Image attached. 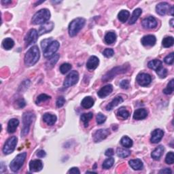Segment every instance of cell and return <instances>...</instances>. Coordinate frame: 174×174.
Returning <instances> with one entry per match:
<instances>
[{
	"label": "cell",
	"mask_w": 174,
	"mask_h": 174,
	"mask_svg": "<svg viewBox=\"0 0 174 174\" xmlns=\"http://www.w3.org/2000/svg\"><path fill=\"white\" fill-rule=\"evenodd\" d=\"M152 80L151 76L148 74H145V73H141L137 75V78H136V81L137 83L142 87H146L148 85L150 84Z\"/></svg>",
	"instance_id": "obj_12"
},
{
	"label": "cell",
	"mask_w": 174,
	"mask_h": 174,
	"mask_svg": "<svg viewBox=\"0 0 174 174\" xmlns=\"http://www.w3.org/2000/svg\"><path fill=\"white\" fill-rule=\"evenodd\" d=\"M112 91H113L112 86L111 84H108L101 88V89L99 91V92L97 93V95L100 98H104L107 96H108L112 92Z\"/></svg>",
	"instance_id": "obj_20"
},
{
	"label": "cell",
	"mask_w": 174,
	"mask_h": 174,
	"mask_svg": "<svg viewBox=\"0 0 174 174\" xmlns=\"http://www.w3.org/2000/svg\"><path fill=\"white\" fill-rule=\"evenodd\" d=\"M110 133V130L107 129H102L97 130L93 134V140L95 142H100L108 136Z\"/></svg>",
	"instance_id": "obj_11"
},
{
	"label": "cell",
	"mask_w": 174,
	"mask_h": 174,
	"mask_svg": "<svg viewBox=\"0 0 174 174\" xmlns=\"http://www.w3.org/2000/svg\"><path fill=\"white\" fill-rule=\"evenodd\" d=\"M116 153H117V155H118V157L122 158V159L129 157V155L131 154V151L130 150L123 149V148H118V149H117Z\"/></svg>",
	"instance_id": "obj_38"
},
{
	"label": "cell",
	"mask_w": 174,
	"mask_h": 174,
	"mask_svg": "<svg viewBox=\"0 0 174 174\" xmlns=\"http://www.w3.org/2000/svg\"><path fill=\"white\" fill-rule=\"evenodd\" d=\"M86 21L83 18H77L73 20L69 25V35L70 37L76 36L84 27Z\"/></svg>",
	"instance_id": "obj_3"
},
{
	"label": "cell",
	"mask_w": 174,
	"mask_h": 174,
	"mask_svg": "<svg viewBox=\"0 0 174 174\" xmlns=\"http://www.w3.org/2000/svg\"><path fill=\"white\" fill-rule=\"evenodd\" d=\"M72 66L69 63H63L60 67V72H61L63 74H65L66 73L68 72L69 70H71Z\"/></svg>",
	"instance_id": "obj_41"
},
{
	"label": "cell",
	"mask_w": 174,
	"mask_h": 174,
	"mask_svg": "<svg viewBox=\"0 0 174 174\" xmlns=\"http://www.w3.org/2000/svg\"><path fill=\"white\" fill-rule=\"evenodd\" d=\"M40 56V50L37 46H33L28 50L25 56V64L27 67L34 65L38 61Z\"/></svg>",
	"instance_id": "obj_1"
},
{
	"label": "cell",
	"mask_w": 174,
	"mask_h": 174,
	"mask_svg": "<svg viewBox=\"0 0 174 174\" xmlns=\"http://www.w3.org/2000/svg\"><path fill=\"white\" fill-rule=\"evenodd\" d=\"M2 2L3 3V4H10V3H11V1H2Z\"/></svg>",
	"instance_id": "obj_56"
},
{
	"label": "cell",
	"mask_w": 174,
	"mask_h": 174,
	"mask_svg": "<svg viewBox=\"0 0 174 174\" xmlns=\"http://www.w3.org/2000/svg\"><path fill=\"white\" fill-rule=\"evenodd\" d=\"M120 87L123 88V89H127L129 87V82L127 80H122L121 83H120Z\"/></svg>",
	"instance_id": "obj_50"
},
{
	"label": "cell",
	"mask_w": 174,
	"mask_h": 174,
	"mask_svg": "<svg viewBox=\"0 0 174 174\" xmlns=\"http://www.w3.org/2000/svg\"><path fill=\"white\" fill-rule=\"evenodd\" d=\"M129 16H130V13H129V11L125 10H122L118 13V18L119 21H121V23H125V22H126V21L128 20Z\"/></svg>",
	"instance_id": "obj_34"
},
{
	"label": "cell",
	"mask_w": 174,
	"mask_h": 174,
	"mask_svg": "<svg viewBox=\"0 0 174 174\" xmlns=\"http://www.w3.org/2000/svg\"><path fill=\"white\" fill-rule=\"evenodd\" d=\"M52 42V38H48V39H46V40H44L42 41V42H41V46H42V48L43 50V51L45 48H46L47 46H48V44Z\"/></svg>",
	"instance_id": "obj_48"
},
{
	"label": "cell",
	"mask_w": 174,
	"mask_h": 174,
	"mask_svg": "<svg viewBox=\"0 0 174 174\" xmlns=\"http://www.w3.org/2000/svg\"><path fill=\"white\" fill-rule=\"evenodd\" d=\"M99 63V60L95 56H91L87 63V68L89 70L95 69Z\"/></svg>",
	"instance_id": "obj_19"
},
{
	"label": "cell",
	"mask_w": 174,
	"mask_h": 174,
	"mask_svg": "<svg viewBox=\"0 0 174 174\" xmlns=\"http://www.w3.org/2000/svg\"><path fill=\"white\" fill-rule=\"evenodd\" d=\"M96 120H97V122L98 125H102L103 123H104L106 121V116H104L103 114L101 113H99L97 115L96 117Z\"/></svg>",
	"instance_id": "obj_45"
},
{
	"label": "cell",
	"mask_w": 174,
	"mask_h": 174,
	"mask_svg": "<svg viewBox=\"0 0 174 174\" xmlns=\"http://www.w3.org/2000/svg\"><path fill=\"white\" fill-rule=\"evenodd\" d=\"M164 151V147L162 146V145H159V146H158L156 149L152 153L151 157L153 159L156 160H159L160 159V157H162V155L163 154Z\"/></svg>",
	"instance_id": "obj_23"
},
{
	"label": "cell",
	"mask_w": 174,
	"mask_h": 174,
	"mask_svg": "<svg viewBox=\"0 0 174 174\" xmlns=\"http://www.w3.org/2000/svg\"><path fill=\"white\" fill-rule=\"evenodd\" d=\"M82 106L85 109H89L94 105V100L92 97H86L82 101Z\"/></svg>",
	"instance_id": "obj_27"
},
{
	"label": "cell",
	"mask_w": 174,
	"mask_h": 174,
	"mask_svg": "<svg viewBox=\"0 0 174 174\" xmlns=\"http://www.w3.org/2000/svg\"><path fill=\"white\" fill-rule=\"evenodd\" d=\"M174 40L173 37H166L163 40L162 44L164 48H169L173 45Z\"/></svg>",
	"instance_id": "obj_37"
},
{
	"label": "cell",
	"mask_w": 174,
	"mask_h": 174,
	"mask_svg": "<svg viewBox=\"0 0 174 174\" xmlns=\"http://www.w3.org/2000/svg\"><path fill=\"white\" fill-rule=\"evenodd\" d=\"M173 18H172V19H171L170 21V25H171V26L172 27H173Z\"/></svg>",
	"instance_id": "obj_57"
},
{
	"label": "cell",
	"mask_w": 174,
	"mask_h": 174,
	"mask_svg": "<svg viewBox=\"0 0 174 174\" xmlns=\"http://www.w3.org/2000/svg\"><path fill=\"white\" fill-rule=\"evenodd\" d=\"M56 116L55 115H52L51 114L46 113L43 116V121L45 122L47 125L49 126H52L55 125L56 121Z\"/></svg>",
	"instance_id": "obj_24"
},
{
	"label": "cell",
	"mask_w": 174,
	"mask_h": 174,
	"mask_svg": "<svg viewBox=\"0 0 174 174\" xmlns=\"http://www.w3.org/2000/svg\"><path fill=\"white\" fill-rule=\"evenodd\" d=\"M65 103V98L63 97H59L58 98L57 101H56V106L58 107H61L63 106H64V104Z\"/></svg>",
	"instance_id": "obj_49"
},
{
	"label": "cell",
	"mask_w": 174,
	"mask_h": 174,
	"mask_svg": "<svg viewBox=\"0 0 174 174\" xmlns=\"http://www.w3.org/2000/svg\"><path fill=\"white\" fill-rule=\"evenodd\" d=\"M129 163L131 168L133 169L134 170H140L142 169V167H143L144 165L142 161L139 159L129 160Z\"/></svg>",
	"instance_id": "obj_26"
},
{
	"label": "cell",
	"mask_w": 174,
	"mask_h": 174,
	"mask_svg": "<svg viewBox=\"0 0 174 174\" xmlns=\"http://www.w3.org/2000/svg\"><path fill=\"white\" fill-rule=\"evenodd\" d=\"M2 45L6 50H10L12 48H13L14 42L12 39L8 37V38H6L3 40Z\"/></svg>",
	"instance_id": "obj_35"
},
{
	"label": "cell",
	"mask_w": 174,
	"mask_h": 174,
	"mask_svg": "<svg viewBox=\"0 0 174 174\" xmlns=\"http://www.w3.org/2000/svg\"><path fill=\"white\" fill-rule=\"evenodd\" d=\"M93 114L92 112H88L87 114H82L80 118L81 121L84 122V125L85 127H87L88 126V122L93 118Z\"/></svg>",
	"instance_id": "obj_30"
},
{
	"label": "cell",
	"mask_w": 174,
	"mask_h": 174,
	"mask_svg": "<svg viewBox=\"0 0 174 174\" xmlns=\"http://www.w3.org/2000/svg\"><path fill=\"white\" fill-rule=\"evenodd\" d=\"M87 173H95V172H87Z\"/></svg>",
	"instance_id": "obj_58"
},
{
	"label": "cell",
	"mask_w": 174,
	"mask_h": 174,
	"mask_svg": "<svg viewBox=\"0 0 174 174\" xmlns=\"http://www.w3.org/2000/svg\"><path fill=\"white\" fill-rule=\"evenodd\" d=\"M54 27H55V24H54L53 22H47V23L43 24L40 27L38 31L39 36H42L43 34L50 32L53 29Z\"/></svg>",
	"instance_id": "obj_18"
},
{
	"label": "cell",
	"mask_w": 174,
	"mask_h": 174,
	"mask_svg": "<svg viewBox=\"0 0 174 174\" xmlns=\"http://www.w3.org/2000/svg\"><path fill=\"white\" fill-rule=\"evenodd\" d=\"M38 33L36 29H31L29 32L26 35L25 37V42L26 44V46H29L30 45H32L33 44L36 42L38 37Z\"/></svg>",
	"instance_id": "obj_10"
},
{
	"label": "cell",
	"mask_w": 174,
	"mask_h": 174,
	"mask_svg": "<svg viewBox=\"0 0 174 174\" xmlns=\"http://www.w3.org/2000/svg\"><path fill=\"white\" fill-rule=\"evenodd\" d=\"M172 6L167 2H161L156 6V11L160 16H164L167 13H169Z\"/></svg>",
	"instance_id": "obj_13"
},
{
	"label": "cell",
	"mask_w": 174,
	"mask_h": 174,
	"mask_svg": "<svg viewBox=\"0 0 174 174\" xmlns=\"http://www.w3.org/2000/svg\"><path fill=\"white\" fill-rule=\"evenodd\" d=\"M141 42L142 45L145 46H153L156 44L157 38L153 35H148L142 37Z\"/></svg>",
	"instance_id": "obj_16"
},
{
	"label": "cell",
	"mask_w": 174,
	"mask_h": 174,
	"mask_svg": "<svg viewBox=\"0 0 174 174\" xmlns=\"http://www.w3.org/2000/svg\"><path fill=\"white\" fill-rule=\"evenodd\" d=\"M59 46L60 44L59 43L58 41H52L43 51L44 56L46 58L52 56V55H54V54L57 51L58 49L59 48Z\"/></svg>",
	"instance_id": "obj_8"
},
{
	"label": "cell",
	"mask_w": 174,
	"mask_h": 174,
	"mask_svg": "<svg viewBox=\"0 0 174 174\" xmlns=\"http://www.w3.org/2000/svg\"><path fill=\"white\" fill-rule=\"evenodd\" d=\"M114 50L112 48H106L103 52V55L107 58L112 57L114 55Z\"/></svg>",
	"instance_id": "obj_47"
},
{
	"label": "cell",
	"mask_w": 174,
	"mask_h": 174,
	"mask_svg": "<svg viewBox=\"0 0 174 174\" xmlns=\"http://www.w3.org/2000/svg\"><path fill=\"white\" fill-rule=\"evenodd\" d=\"M141 24L142 26H143L145 29H154V28L157 26V21L155 19L154 17H148L142 21Z\"/></svg>",
	"instance_id": "obj_14"
},
{
	"label": "cell",
	"mask_w": 174,
	"mask_h": 174,
	"mask_svg": "<svg viewBox=\"0 0 174 174\" xmlns=\"http://www.w3.org/2000/svg\"><path fill=\"white\" fill-rule=\"evenodd\" d=\"M147 116H148L147 110L144 108H140L135 111L133 114V118L135 120L140 121V120H143L145 118L147 117Z\"/></svg>",
	"instance_id": "obj_22"
},
{
	"label": "cell",
	"mask_w": 174,
	"mask_h": 174,
	"mask_svg": "<svg viewBox=\"0 0 174 174\" xmlns=\"http://www.w3.org/2000/svg\"><path fill=\"white\" fill-rule=\"evenodd\" d=\"M117 115L122 119L126 120L129 118V115H130V113H129V112L125 107H121V108L118 110V112H117Z\"/></svg>",
	"instance_id": "obj_33"
},
{
	"label": "cell",
	"mask_w": 174,
	"mask_h": 174,
	"mask_svg": "<svg viewBox=\"0 0 174 174\" xmlns=\"http://www.w3.org/2000/svg\"><path fill=\"white\" fill-rule=\"evenodd\" d=\"M50 96L48 95H46V94H41L40 95L37 97V99H36V103L37 104H38V103H42V102H46V101L47 100H48L50 99Z\"/></svg>",
	"instance_id": "obj_42"
},
{
	"label": "cell",
	"mask_w": 174,
	"mask_h": 174,
	"mask_svg": "<svg viewBox=\"0 0 174 174\" xmlns=\"http://www.w3.org/2000/svg\"><path fill=\"white\" fill-rule=\"evenodd\" d=\"M105 42L107 44H112L115 42L116 40V35L114 32H108L105 36Z\"/></svg>",
	"instance_id": "obj_31"
},
{
	"label": "cell",
	"mask_w": 174,
	"mask_h": 174,
	"mask_svg": "<svg viewBox=\"0 0 174 174\" xmlns=\"http://www.w3.org/2000/svg\"><path fill=\"white\" fill-rule=\"evenodd\" d=\"M114 163V158H112V157L108 158V159H107L103 162V163L102 164L103 169H108L110 168H111V167L113 166Z\"/></svg>",
	"instance_id": "obj_39"
},
{
	"label": "cell",
	"mask_w": 174,
	"mask_h": 174,
	"mask_svg": "<svg viewBox=\"0 0 174 174\" xmlns=\"http://www.w3.org/2000/svg\"><path fill=\"white\" fill-rule=\"evenodd\" d=\"M18 139L16 136H13L6 141L4 148H3V153L5 154H10L14 152L16 145L17 144Z\"/></svg>",
	"instance_id": "obj_7"
},
{
	"label": "cell",
	"mask_w": 174,
	"mask_h": 174,
	"mask_svg": "<svg viewBox=\"0 0 174 174\" xmlns=\"http://www.w3.org/2000/svg\"><path fill=\"white\" fill-rule=\"evenodd\" d=\"M150 141L153 144H158L162 140L164 135V132L160 129H157L153 131L151 134Z\"/></svg>",
	"instance_id": "obj_15"
},
{
	"label": "cell",
	"mask_w": 174,
	"mask_h": 174,
	"mask_svg": "<svg viewBox=\"0 0 174 174\" xmlns=\"http://www.w3.org/2000/svg\"><path fill=\"white\" fill-rule=\"evenodd\" d=\"M80 171L77 168V167H73V168L70 169L69 170L68 173H80Z\"/></svg>",
	"instance_id": "obj_52"
},
{
	"label": "cell",
	"mask_w": 174,
	"mask_h": 174,
	"mask_svg": "<svg viewBox=\"0 0 174 174\" xmlns=\"http://www.w3.org/2000/svg\"><path fill=\"white\" fill-rule=\"evenodd\" d=\"M105 154L106 155L107 157H111L112 156V155L114 154V150H113V149H112V148H109V149H107V150L106 151Z\"/></svg>",
	"instance_id": "obj_53"
},
{
	"label": "cell",
	"mask_w": 174,
	"mask_h": 174,
	"mask_svg": "<svg viewBox=\"0 0 174 174\" xmlns=\"http://www.w3.org/2000/svg\"><path fill=\"white\" fill-rule=\"evenodd\" d=\"M174 80L172 79V80L169 82V83L167 84V87L166 88H164L163 90V93L166 95H170L173 92L174 90V85H173Z\"/></svg>",
	"instance_id": "obj_40"
},
{
	"label": "cell",
	"mask_w": 174,
	"mask_h": 174,
	"mask_svg": "<svg viewBox=\"0 0 174 174\" xmlns=\"http://www.w3.org/2000/svg\"><path fill=\"white\" fill-rule=\"evenodd\" d=\"M17 105L18 106V108H22V107H25V100L23 99H21L19 100H18L17 102Z\"/></svg>",
	"instance_id": "obj_51"
},
{
	"label": "cell",
	"mask_w": 174,
	"mask_h": 174,
	"mask_svg": "<svg viewBox=\"0 0 174 174\" xmlns=\"http://www.w3.org/2000/svg\"><path fill=\"white\" fill-rule=\"evenodd\" d=\"M43 168V163L42 160L36 159L30 161L29 163V169L32 172H40Z\"/></svg>",
	"instance_id": "obj_17"
},
{
	"label": "cell",
	"mask_w": 174,
	"mask_h": 174,
	"mask_svg": "<svg viewBox=\"0 0 174 174\" xmlns=\"http://www.w3.org/2000/svg\"><path fill=\"white\" fill-rule=\"evenodd\" d=\"M60 57V55L59 54H56V55H54L52 56H50V58L48 59V61L46 63V66L49 68H52L54 67L56 63H57L58 60Z\"/></svg>",
	"instance_id": "obj_32"
},
{
	"label": "cell",
	"mask_w": 174,
	"mask_h": 174,
	"mask_svg": "<svg viewBox=\"0 0 174 174\" xmlns=\"http://www.w3.org/2000/svg\"><path fill=\"white\" fill-rule=\"evenodd\" d=\"M173 56H174L173 52L169 54V55H167L166 57L164 59V63L167 65H172L173 63Z\"/></svg>",
	"instance_id": "obj_46"
},
{
	"label": "cell",
	"mask_w": 174,
	"mask_h": 174,
	"mask_svg": "<svg viewBox=\"0 0 174 174\" xmlns=\"http://www.w3.org/2000/svg\"><path fill=\"white\" fill-rule=\"evenodd\" d=\"M127 70H128V67L126 65H122L121 66V67H116L113 68L104 75L102 78V80L104 82H108L110 80H112L114 78H115L116 75H118L119 74H123V73H125Z\"/></svg>",
	"instance_id": "obj_6"
},
{
	"label": "cell",
	"mask_w": 174,
	"mask_h": 174,
	"mask_svg": "<svg viewBox=\"0 0 174 174\" xmlns=\"http://www.w3.org/2000/svg\"><path fill=\"white\" fill-rule=\"evenodd\" d=\"M148 66L150 69L157 71L158 69L160 68L161 66H162V62H161L160 60L154 59L148 63Z\"/></svg>",
	"instance_id": "obj_29"
},
{
	"label": "cell",
	"mask_w": 174,
	"mask_h": 174,
	"mask_svg": "<svg viewBox=\"0 0 174 174\" xmlns=\"http://www.w3.org/2000/svg\"><path fill=\"white\" fill-rule=\"evenodd\" d=\"M35 115L31 112H27L24 113L23 116V129L21 131V137H25L29 133L30 126L32 123Z\"/></svg>",
	"instance_id": "obj_4"
},
{
	"label": "cell",
	"mask_w": 174,
	"mask_h": 174,
	"mask_svg": "<svg viewBox=\"0 0 174 174\" xmlns=\"http://www.w3.org/2000/svg\"><path fill=\"white\" fill-rule=\"evenodd\" d=\"M159 173H163V174H169V173H172V170L169 168H165L162 170H160L159 172Z\"/></svg>",
	"instance_id": "obj_55"
},
{
	"label": "cell",
	"mask_w": 174,
	"mask_h": 174,
	"mask_svg": "<svg viewBox=\"0 0 174 174\" xmlns=\"http://www.w3.org/2000/svg\"><path fill=\"white\" fill-rule=\"evenodd\" d=\"M46 153H45V151H44V150H40L37 152V156L39 158H44V157H46Z\"/></svg>",
	"instance_id": "obj_54"
},
{
	"label": "cell",
	"mask_w": 174,
	"mask_h": 174,
	"mask_svg": "<svg viewBox=\"0 0 174 174\" xmlns=\"http://www.w3.org/2000/svg\"><path fill=\"white\" fill-rule=\"evenodd\" d=\"M165 162L168 164H172L174 162V154L173 152H169V153L167 154L165 158Z\"/></svg>",
	"instance_id": "obj_44"
},
{
	"label": "cell",
	"mask_w": 174,
	"mask_h": 174,
	"mask_svg": "<svg viewBox=\"0 0 174 174\" xmlns=\"http://www.w3.org/2000/svg\"><path fill=\"white\" fill-rule=\"evenodd\" d=\"M50 18V12L48 9H42L33 15L31 23L33 25L44 24L49 21Z\"/></svg>",
	"instance_id": "obj_2"
},
{
	"label": "cell",
	"mask_w": 174,
	"mask_h": 174,
	"mask_svg": "<svg viewBox=\"0 0 174 174\" xmlns=\"http://www.w3.org/2000/svg\"><path fill=\"white\" fill-rule=\"evenodd\" d=\"M123 102V99L121 97H116L109 104H107V106H106V110L107 111H110L113 108H114L115 107H116L118 105H119L120 103H121Z\"/></svg>",
	"instance_id": "obj_25"
},
{
	"label": "cell",
	"mask_w": 174,
	"mask_h": 174,
	"mask_svg": "<svg viewBox=\"0 0 174 174\" xmlns=\"http://www.w3.org/2000/svg\"><path fill=\"white\" fill-rule=\"evenodd\" d=\"M141 12H142L141 9H140V8L135 9V10L133 11V12L132 16H131V19L129 20V23L130 24V25L134 24L135 22L137 21L139 17H140V15L141 14Z\"/></svg>",
	"instance_id": "obj_28"
},
{
	"label": "cell",
	"mask_w": 174,
	"mask_h": 174,
	"mask_svg": "<svg viewBox=\"0 0 174 174\" xmlns=\"http://www.w3.org/2000/svg\"><path fill=\"white\" fill-rule=\"evenodd\" d=\"M121 144L125 148H129L133 145V141L131 140V138H129L127 136H124L121 140Z\"/></svg>",
	"instance_id": "obj_36"
},
{
	"label": "cell",
	"mask_w": 174,
	"mask_h": 174,
	"mask_svg": "<svg viewBox=\"0 0 174 174\" xmlns=\"http://www.w3.org/2000/svg\"><path fill=\"white\" fill-rule=\"evenodd\" d=\"M156 72L158 75H159L160 78H164L167 75V70L165 68H163L162 66H161L160 68L158 69Z\"/></svg>",
	"instance_id": "obj_43"
},
{
	"label": "cell",
	"mask_w": 174,
	"mask_h": 174,
	"mask_svg": "<svg viewBox=\"0 0 174 174\" xmlns=\"http://www.w3.org/2000/svg\"><path fill=\"white\" fill-rule=\"evenodd\" d=\"M79 80V74L77 71H72L67 75V77L65 79L63 86L65 87H72L77 83Z\"/></svg>",
	"instance_id": "obj_9"
},
{
	"label": "cell",
	"mask_w": 174,
	"mask_h": 174,
	"mask_svg": "<svg viewBox=\"0 0 174 174\" xmlns=\"http://www.w3.org/2000/svg\"><path fill=\"white\" fill-rule=\"evenodd\" d=\"M18 125H19V121L17 118H12L10 120L8 124L7 131L9 133H13L17 130Z\"/></svg>",
	"instance_id": "obj_21"
},
{
	"label": "cell",
	"mask_w": 174,
	"mask_h": 174,
	"mask_svg": "<svg viewBox=\"0 0 174 174\" xmlns=\"http://www.w3.org/2000/svg\"><path fill=\"white\" fill-rule=\"evenodd\" d=\"M26 157H27V153H22L19 154H18L17 156L12 160V162L10 164V167L12 172H17L21 168V167L23 166L25 159H26Z\"/></svg>",
	"instance_id": "obj_5"
}]
</instances>
